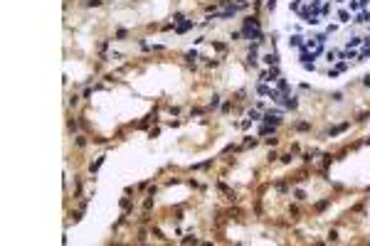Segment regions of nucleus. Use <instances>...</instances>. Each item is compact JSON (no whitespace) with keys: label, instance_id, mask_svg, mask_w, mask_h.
<instances>
[{"label":"nucleus","instance_id":"f257e3e1","mask_svg":"<svg viewBox=\"0 0 370 246\" xmlns=\"http://www.w3.org/2000/svg\"><path fill=\"white\" fill-rule=\"evenodd\" d=\"M353 22H355V25H370V10H363V12H358Z\"/></svg>","mask_w":370,"mask_h":246},{"label":"nucleus","instance_id":"f03ea898","mask_svg":"<svg viewBox=\"0 0 370 246\" xmlns=\"http://www.w3.org/2000/svg\"><path fill=\"white\" fill-rule=\"evenodd\" d=\"M262 62H264L267 67H274V64H279V54H276V52H269V54L262 57Z\"/></svg>","mask_w":370,"mask_h":246},{"label":"nucleus","instance_id":"7ed1b4c3","mask_svg":"<svg viewBox=\"0 0 370 246\" xmlns=\"http://www.w3.org/2000/svg\"><path fill=\"white\" fill-rule=\"evenodd\" d=\"M190 27H195V22H193V20H185V22H178V25H175V32L183 34V32H188Z\"/></svg>","mask_w":370,"mask_h":246},{"label":"nucleus","instance_id":"20e7f679","mask_svg":"<svg viewBox=\"0 0 370 246\" xmlns=\"http://www.w3.org/2000/svg\"><path fill=\"white\" fill-rule=\"evenodd\" d=\"M301 44H304V37L301 34H294L291 40H289V47H294V49H301Z\"/></svg>","mask_w":370,"mask_h":246},{"label":"nucleus","instance_id":"39448f33","mask_svg":"<svg viewBox=\"0 0 370 246\" xmlns=\"http://www.w3.org/2000/svg\"><path fill=\"white\" fill-rule=\"evenodd\" d=\"M363 40H365V37H358V34H355V37H350V40L345 42V47H348V49H350V47H360Z\"/></svg>","mask_w":370,"mask_h":246},{"label":"nucleus","instance_id":"423d86ee","mask_svg":"<svg viewBox=\"0 0 370 246\" xmlns=\"http://www.w3.org/2000/svg\"><path fill=\"white\" fill-rule=\"evenodd\" d=\"M104 160H106V155H101V158H96V160H94V162H91V165H89V172H96V170H99V167H101V165H104Z\"/></svg>","mask_w":370,"mask_h":246},{"label":"nucleus","instance_id":"0eeeda50","mask_svg":"<svg viewBox=\"0 0 370 246\" xmlns=\"http://www.w3.org/2000/svg\"><path fill=\"white\" fill-rule=\"evenodd\" d=\"M284 103H286V108H296L299 106V99L296 96H284Z\"/></svg>","mask_w":370,"mask_h":246},{"label":"nucleus","instance_id":"6e6552de","mask_svg":"<svg viewBox=\"0 0 370 246\" xmlns=\"http://www.w3.org/2000/svg\"><path fill=\"white\" fill-rule=\"evenodd\" d=\"M348 126H350V123H341V126H336V128H331V136H338V133H343V130H348Z\"/></svg>","mask_w":370,"mask_h":246},{"label":"nucleus","instance_id":"1a4fd4ad","mask_svg":"<svg viewBox=\"0 0 370 246\" xmlns=\"http://www.w3.org/2000/svg\"><path fill=\"white\" fill-rule=\"evenodd\" d=\"M274 128H276V126H262V128H259V136H269V133H274Z\"/></svg>","mask_w":370,"mask_h":246},{"label":"nucleus","instance_id":"9d476101","mask_svg":"<svg viewBox=\"0 0 370 246\" xmlns=\"http://www.w3.org/2000/svg\"><path fill=\"white\" fill-rule=\"evenodd\" d=\"M276 81H279V91H281V93H286V91H289V81H286V79H281V77H279Z\"/></svg>","mask_w":370,"mask_h":246},{"label":"nucleus","instance_id":"9b49d317","mask_svg":"<svg viewBox=\"0 0 370 246\" xmlns=\"http://www.w3.org/2000/svg\"><path fill=\"white\" fill-rule=\"evenodd\" d=\"M257 93H262V96H269V86H267V84H257Z\"/></svg>","mask_w":370,"mask_h":246},{"label":"nucleus","instance_id":"f8f14e48","mask_svg":"<svg viewBox=\"0 0 370 246\" xmlns=\"http://www.w3.org/2000/svg\"><path fill=\"white\" fill-rule=\"evenodd\" d=\"M338 20L341 22H350V15L345 12V10H338Z\"/></svg>","mask_w":370,"mask_h":246},{"label":"nucleus","instance_id":"ddd939ff","mask_svg":"<svg viewBox=\"0 0 370 246\" xmlns=\"http://www.w3.org/2000/svg\"><path fill=\"white\" fill-rule=\"evenodd\" d=\"M185 59H188V62H195V59H197V49H190L188 54H185Z\"/></svg>","mask_w":370,"mask_h":246},{"label":"nucleus","instance_id":"4468645a","mask_svg":"<svg viewBox=\"0 0 370 246\" xmlns=\"http://www.w3.org/2000/svg\"><path fill=\"white\" fill-rule=\"evenodd\" d=\"M294 197L299 199V202H304V199H306V192H304V190H296V192H294Z\"/></svg>","mask_w":370,"mask_h":246},{"label":"nucleus","instance_id":"2eb2a0df","mask_svg":"<svg viewBox=\"0 0 370 246\" xmlns=\"http://www.w3.org/2000/svg\"><path fill=\"white\" fill-rule=\"evenodd\" d=\"M217 106H220V96H217V93H215V96L210 99V108H217Z\"/></svg>","mask_w":370,"mask_h":246},{"label":"nucleus","instance_id":"dca6fc26","mask_svg":"<svg viewBox=\"0 0 370 246\" xmlns=\"http://www.w3.org/2000/svg\"><path fill=\"white\" fill-rule=\"evenodd\" d=\"M247 118H252V121H262V118H259V113H257V111H254V108H252V111H249V113H247Z\"/></svg>","mask_w":370,"mask_h":246},{"label":"nucleus","instance_id":"f3484780","mask_svg":"<svg viewBox=\"0 0 370 246\" xmlns=\"http://www.w3.org/2000/svg\"><path fill=\"white\" fill-rule=\"evenodd\" d=\"M326 59H328V62H336V52H333V49L326 52Z\"/></svg>","mask_w":370,"mask_h":246},{"label":"nucleus","instance_id":"a211bd4d","mask_svg":"<svg viewBox=\"0 0 370 246\" xmlns=\"http://www.w3.org/2000/svg\"><path fill=\"white\" fill-rule=\"evenodd\" d=\"M173 22H175V25L183 22V12H175V15H173Z\"/></svg>","mask_w":370,"mask_h":246},{"label":"nucleus","instance_id":"6ab92c4d","mask_svg":"<svg viewBox=\"0 0 370 246\" xmlns=\"http://www.w3.org/2000/svg\"><path fill=\"white\" fill-rule=\"evenodd\" d=\"M331 99H333V101H341V99H343V93H341V91H336V93H331Z\"/></svg>","mask_w":370,"mask_h":246},{"label":"nucleus","instance_id":"aec40b11","mask_svg":"<svg viewBox=\"0 0 370 246\" xmlns=\"http://www.w3.org/2000/svg\"><path fill=\"white\" fill-rule=\"evenodd\" d=\"M350 10H360V0H353V3H350Z\"/></svg>","mask_w":370,"mask_h":246},{"label":"nucleus","instance_id":"412c9836","mask_svg":"<svg viewBox=\"0 0 370 246\" xmlns=\"http://www.w3.org/2000/svg\"><path fill=\"white\" fill-rule=\"evenodd\" d=\"M276 8V0H267V10H274Z\"/></svg>","mask_w":370,"mask_h":246},{"label":"nucleus","instance_id":"4be33fe9","mask_svg":"<svg viewBox=\"0 0 370 246\" xmlns=\"http://www.w3.org/2000/svg\"><path fill=\"white\" fill-rule=\"evenodd\" d=\"M126 34H128V32H126V30H119V32H116V40H123V37H126Z\"/></svg>","mask_w":370,"mask_h":246},{"label":"nucleus","instance_id":"5701e85b","mask_svg":"<svg viewBox=\"0 0 370 246\" xmlns=\"http://www.w3.org/2000/svg\"><path fill=\"white\" fill-rule=\"evenodd\" d=\"M86 5H89V8H96V5H101V0H89Z\"/></svg>","mask_w":370,"mask_h":246},{"label":"nucleus","instance_id":"b1692460","mask_svg":"<svg viewBox=\"0 0 370 246\" xmlns=\"http://www.w3.org/2000/svg\"><path fill=\"white\" fill-rule=\"evenodd\" d=\"M77 145L82 148V145H86V140H84V136H77Z\"/></svg>","mask_w":370,"mask_h":246},{"label":"nucleus","instance_id":"393cba45","mask_svg":"<svg viewBox=\"0 0 370 246\" xmlns=\"http://www.w3.org/2000/svg\"><path fill=\"white\" fill-rule=\"evenodd\" d=\"M254 145H257V140H254V138H252V140H244V148H254Z\"/></svg>","mask_w":370,"mask_h":246},{"label":"nucleus","instance_id":"a878e982","mask_svg":"<svg viewBox=\"0 0 370 246\" xmlns=\"http://www.w3.org/2000/svg\"><path fill=\"white\" fill-rule=\"evenodd\" d=\"M363 86H370V74H365V77H363Z\"/></svg>","mask_w":370,"mask_h":246}]
</instances>
